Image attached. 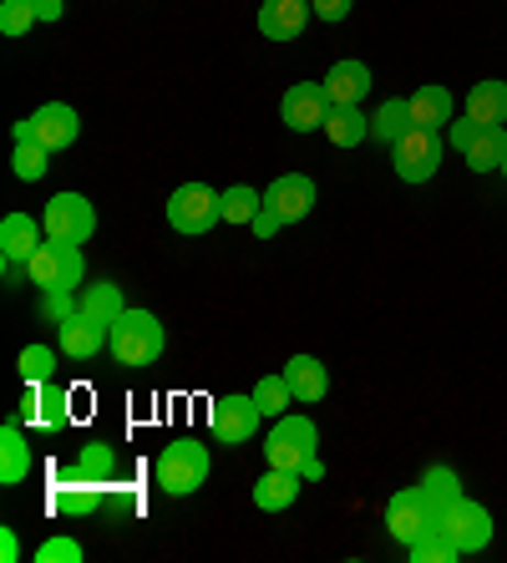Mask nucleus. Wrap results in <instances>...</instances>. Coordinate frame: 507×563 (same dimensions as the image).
<instances>
[{
  "label": "nucleus",
  "mask_w": 507,
  "mask_h": 563,
  "mask_svg": "<svg viewBox=\"0 0 507 563\" xmlns=\"http://www.w3.org/2000/svg\"><path fill=\"white\" fill-rule=\"evenodd\" d=\"M315 446H320L315 421L285 411V417H274L269 437H264V462H269V467H285V472H299L305 483H320V477H326V462L315 457Z\"/></svg>",
  "instance_id": "f257e3e1"
},
{
  "label": "nucleus",
  "mask_w": 507,
  "mask_h": 563,
  "mask_svg": "<svg viewBox=\"0 0 507 563\" xmlns=\"http://www.w3.org/2000/svg\"><path fill=\"white\" fill-rule=\"evenodd\" d=\"M209 446L198 442V437H173L163 452H157V487L168 493V498H188L198 487L209 483Z\"/></svg>",
  "instance_id": "f03ea898"
},
{
  "label": "nucleus",
  "mask_w": 507,
  "mask_h": 563,
  "mask_svg": "<svg viewBox=\"0 0 507 563\" xmlns=\"http://www.w3.org/2000/svg\"><path fill=\"white\" fill-rule=\"evenodd\" d=\"M107 345H112L118 366H153L157 355H163V345H168V335H163V320L153 310H122Z\"/></svg>",
  "instance_id": "7ed1b4c3"
},
{
  "label": "nucleus",
  "mask_w": 507,
  "mask_h": 563,
  "mask_svg": "<svg viewBox=\"0 0 507 563\" xmlns=\"http://www.w3.org/2000/svg\"><path fill=\"white\" fill-rule=\"evenodd\" d=\"M26 275L41 295H56V289H77L87 275V260H81V244L71 239H46L36 254L26 260Z\"/></svg>",
  "instance_id": "20e7f679"
},
{
  "label": "nucleus",
  "mask_w": 507,
  "mask_h": 563,
  "mask_svg": "<svg viewBox=\"0 0 507 563\" xmlns=\"http://www.w3.org/2000/svg\"><path fill=\"white\" fill-rule=\"evenodd\" d=\"M442 523V503L431 498L427 487H401L396 498L386 503V533L396 538V543H417V538H427L431 528Z\"/></svg>",
  "instance_id": "39448f33"
},
{
  "label": "nucleus",
  "mask_w": 507,
  "mask_h": 563,
  "mask_svg": "<svg viewBox=\"0 0 507 563\" xmlns=\"http://www.w3.org/2000/svg\"><path fill=\"white\" fill-rule=\"evenodd\" d=\"M168 223L178 229V234H188V239H198V234H209L213 223H223V194H213L209 184H183V188H173V198H168Z\"/></svg>",
  "instance_id": "423d86ee"
},
{
  "label": "nucleus",
  "mask_w": 507,
  "mask_h": 563,
  "mask_svg": "<svg viewBox=\"0 0 507 563\" xmlns=\"http://www.w3.org/2000/svg\"><path fill=\"white\" fill-rule=\"evenodd\" d=\"M11 137L15 143H41L46 153H62V147H71L81 137V118L66 102H46V107H36L26 122H15Z\"/></svg>",
  "instance_id": "0eeeda50"
},
{
  "label": "nucleus",
  "mask_w": 507,
  "mask_h": 563,
  "mask_svg": "<svg viewBox=\"0 0 507 563\" xmlns=\"http://www.w3.org/2000/svg\"><path fill=\"white\" fill-rule=\"evenodd\" d=\"M442 157H447V143L437 137V132H431V128H411L401 143L390 147V168H396V178H401V184H427V178H437Z\"/></svg>",
  "instance_id": "6e6552de"
},
{
  "label": "nucleus",
  "mask_w": 507,
  "mask_h": 563,
  "mask_svg": "<svg viewBox=\"0 0 507 563\" xmlns=\"http://www.w3.org/2000/svg\"><path fill=\"white\" fill-rule=\"evenodd\" d=\"M260 421H264V411H260V401H254V391H249V396L229 391V396H219V401L209 407V427H213V437H219L223 446L254 442Z\"/></svg>",
  "instance_id": "1a4fd4ad"
},
{
  "label": "nucleus",
  "mask_w": 507,
  "mask_h": 563,
  "mask_svg": "<svg viewBox=\"0 0 507 563\" xmlns=\"http://www.w3.org/2000/svg\"><path fill=\"white\" fill-rule=\"evenodd\" d=\"M442 533L452 538L462 553H482L487 543H493V512L462 493V498H452L442 508Z\"/></svg>",
  "instance_id": "9d476101"
},
{
  "label": "nucleus",
  "mask_w": 507,
  "mask_h": 563,
  "mask_svg": "<svg viewBox=\"0 0 507 563\" xmlns=\"http://www.w3.org/2000/svg\"><path fill=\"white\" fill-rule=\"evenodd\" d=\"M46 223V239H71V244H87L97 234V209H91L81 194H56L41 213Z\"/></svg>",
  "instance_id": "9b49d317"
},
{
  "label": "nucleus",
  "mask_w": 507,
  "mask_h": 563,
  "mask_svg": "<svg viewBox=\"0 0 507 563\" xmlns=\"http://www.w3.org/2000/svg\"><path fill=\"white\" fill-rule=\"evenodd\" d=\"M330 97H326V87L320 81H299V87H289L285 92V102H279V118H285V128L289 132H326V122H330Z\"/></svg>",
  "instance_id": "f8f14e48"
},
{
  "label": "nucleus",
  "mask_w": 507,
  "mask_h": 563,
  "mask_svg": "<svg viewBox=\"0 0 507 563\" xmlns=\"http://www.w3.org/2000/svg\"><path fill=\"white\" fill-rule=\"evenodd\" d=\"M264 203H269V209L279 213L285 223L310 219V209H315V178H305V173H279V178L264 188Z\"/></svg>",
  "instance_id": "ddd939ff"
},
{
  "label": "nucleus",
  "mask_w": 507,
  "mask_h": 563,
  "mask_svg": "<svg viewBox=\"0 0 507 563\" xmlns=\"http://www.w3.org/2000/svg\"><path fill=\"white\" fill-rule=\"evenodd\" d=\"M107 335H112V330H107L102 320H91L87 310H77L56 325V351L71 355V361H91V355H102Z\"/></svg>",
  "instance_id": "4468645a"
},
{
  "label": "nucleus",
  "mask_w": 507,
  "mask_h": 563,
  "mask_svg": "<svg viewBox=\"0 0 507 563\" xmlns=\"http://www.w3.org/2000/svg\"><path fill=\"white\" fill-rule=\"evenodd\" d=\"M46 244V223L31 213H5L0 219V260L5 264H26L31 254Z\"/></svg>",
  "instance_id": "2eb2a0df"
},
{
  "label": "nucleus",
  "mask_w": 507,
  "mask_h": 563,
  "mask_svg": "<svg viewBox=\"0 0 507 563\" xmlns=\"http://www.w3.org/2000/svg\"><path fill=\"white\" fill-rule=\"evenodd\" d=\"M320 87H326L330 107H361V102H365V92H371V66L355 62V56H345V62L330 66Z\"/></svg>",
  "instance_id": "dca6fc26"
},
{
  "label": "nucleus",
  "mask_w": 507,
  "mask_h": 563,
  "mask_svg": "<svg viewBox=\"0 0 507 563\" xmlns=\"http://www.w3.org/2000/svg\"><path fill=\"white\" fill-rule=\"evenodd\" d=\"M285 380H289V391H295L299 407H320V401H326V391H330L326 361H315V355H305V351L285 361Z\"/></svg>",
  "instance_id": "f3484780"
},
{
  "label": "nucleus",
  "mask_w": 507,
  "mask_h": 563,
  "mask_svg": "<svg viewBox=\"0 0 507 563\" xmlns=\"http://www.w3.org/2000/svg\"><path fill=\"white\" fill-rule=\"evenodd\" d=\"M305 26H310V0H264L260 5L264 41H295Z\"/></svg>",
  "instance_id": "a211bd4d"
},
{
  "label": "nucleus",
  "mask_w": 507,
  "mask_h": 563,
  "mask_svg": "<svg viewBox=\"0 0 507 563\" xmlns=\"http://www.w3.org/2000/svg\"><path fill=\"white\" fill-rule=\"evenodd\" d=\"M102 483H87V477H77V472H66L62 483H56L52 493V508L62 512V518H87V512L102 508Z\"/></svg>",
  "instance_id": "6ab92c4d"
},
{
  "label": "nucleus",
  "mask_w": 507,
  "mask_h": 563,
  "mask_svg": "<svg viewBox=\"0 0 507 563\" xmlns=\"http://www.w3.org/2000/svg\"><path fill=\"white\" fill-rule=\"evenodd\" d=\"M452 118H456V97L447 92L442 81H427V87H417L411 92V122L417 128H452Z\"/></svg>",
  "instance_id": "aec40b11"
},
{
  "label": "nucleus",
  "mask_w": 507,
  "mask_h": 563,
  "mask_svg": "<svg viewBox=\"0 0 507 563\" xmlns=\"http://www.w3.org/2000/svg\"><path fill=\"white\" fill-rule=\"evenodd\" d=\"M31 477V442L26 432H21V421H5L0 427V483L15 487V483H26Z\"/></svg>",
  "instance_id": "412c9836"
},
{
  "label": "nucleus",
  "mask_w": 507,
  "mask_h": 563,
  "mask_svg": "<svg viewBox=\"0 0 507 563\" xmlns=\"http://www.w3.org/2000/svg\"><path fill=\"white\" fill-rule=\"evenodd\" d=\"M299 487H305V477H299V472L269 467L260 483H254V508H260V512H285V508H295Z\"/></svg>",
  "instance_id": "4be33fe9"
},
{
  "label": "nucleus",
  "mask_w": 507,
  "mask_h": 563,
  "mask_svg": "<svg viewBox=\"0 0 507 563\" xmlns=\"http://www.w3.org/2000/svg\"><path fill=\"white\" fill-rule=\"evenodd\" d=\"M503 157H507V132H503V122H482L477 137L467 143V168H472V173H503Z\"/></svg>",
  "instance_id": "5701e85b"
},
{
  "label": "nucleus",
  "mask_w": 507,
  "mask_h": 563,
  "mask_svg": "<svg viewBox=\"0 0 507 563\" xmlns=\"http://www.w3.org/2000/svg\"><path fill=\"white\" fill-rule=\"evenodd\" d=\"M411 128H417L411 122V97H390V102L376 107V118H371V137H381L386 147H396Z\"/></svg>",
  "instance_id": "b1692460"
},
{
  "label": "nucleus",
  "mask_w": 507,
  "mask_h": 563,
  "mask_svg": "<svg viewBox=\"0 0 507 563\" xmlns=\"http://www.w3.org/2000/svg\"><path fill=\"white\" fill-rule=\"evenodd\" d=\"M467 118H477V122H507V81H472Z\"/></svg>",
  "instance_id": "393cba45"
},
{
  "label": "nucleus",
  "mask_w": 507,
  "mask_h": 563,
  "mask_svg": "<svg viewBox=\"0 0 507 563\" xmlns=\"http://www.w3.org/2000/svg\"><path fill=\"white\" fill-rule=\"evenodd\" d=\"M326 137L335 147H361L365 137H371V118H365L361 107H335L326 122Z\"/></svg>",
  "instance_id": "a878e982"
},
{
  "label": "nucleus",
  "mask_w": 507,
  "mask_h": 563,
  "mask_svg": "<svg viewBox=\"0 0 507 563\" xmlns=\"http://www.w3.org/2000/svg\"><path fill=\"white\" fill-rule=\"evenodd\" d=\"M71 472L77 477H87V483H112V472H118V446L112 442H87L81 446V457L71 462Z\"/></svg>",
  "instance_id": "bb28decb"
},
{
  "label": "nucleus",
  "mask_w": 507,
  "mask_h": 563,
  "mask_svg": "<svg viewBox=\"0 0 507 563\" xmlns=\"http://www.w3.org/2000/svg\"><path fill=\"white\" fill-rule=\"evenodd\" d=\"M81 310L112 330L122 320V310H128V300H122V285H112V279H107V285H91L87 295H81Z\"/></svg>",
  "instance_id": "cd10ccee"
},
{
  "label": "nucleus",
  "mask_w": 507,
  "mask_h": 563,
  "mask_svg": "<svg viewBox=\"0 0 507 563\" xmlns=\"http://www.w3.org/2000/svg\"><path fill=\"white\" fill-rule=\"evenodd\" d=\"M66 417H71V407H66V391L56 386V380H36V427H46V432H62Z\"/></svg>",
  "instance_id": "c85d7f7f"
},
{
  "label": "nucleus",
  "mask_w": 507,
  "mask_h": 563,
  "mask_svg": "<svg viewBox=\"0 0 507 563\" xmlns=\"http://www.w3.org/2000/svg\"><path fill=\"white\" fill-rule=\"evenodd\" d=\"M406 559H411V563H456V559H462V549H456L452 538L442 533V523H437L427 538H417V543L406 549Z\"/></svg>",
  "instance_id": "c756f323"
},
{
  "label": "nucleus",
  "mask_w": 507,
  "mask_h": 563,
  "mask_svg": "<svg viewBox=\"0 0 507 563\" xmlns=\"http://www.w3.org/2000/svg\"><path fill=\"white\" fill-rule=\"evenodd\" d=\"M264 209V194H254L249 184L223 188V223H254Z\"/></svg>",
  "instance_id": "7c9ffc66"
},
{
  "label": "nucleus",
  "mask_w": 507,
  "mask_h": 563,
  "mask_svg": "<svg viewBox=\"0 0 507 563\" xmlns=\"http://www.w3.org/2000/svg\"><path fill=\"white\" fill-rule=\"evenodd\" d=\"M11 168H15V178H21V184H41V178H46V168H52V153H46L41 143H15Z\"/></svg>",
  "instance_id": "2f4dec72"
},
{
  "label": "nucleus",
  "mask_w": 507,
  "mask_h": 563,
  "mask_svg": "<svg viewBox=\"0 0 507 563\" xmlns=\"http://www.w3.org/2000/svg\"><path fill=\"white\" fill-rule=\"evenodd\" d=\"M254 401H260V411H264V417H285V411H289V401H295V391H289L285 371H279V376H264L260 386H254Z\"/></svg>",
  "instance_id": "473e14b6"
},
{
  "label": "nucleus",
  "mask_w": 507,
  "mask_h": 563,
  "mask_svg": "<svg viewBox=\"0 0 507 563\" xmlns=\"http://www.w3.org/2000/svg\"><path fill=\"white\" fill-rule=\"evenodd\" d=\"M31 26H41L31 0H0V36H26Z\"/></svg>",
  "instance_id": "72a5a7b5"
},
{
  "label": "nucleus",
  "mask_w": 507,
  "mask_h": 563,
  "mask_svg": "<svg viewBox=\"0 0 507 563\" xmlns=\"http://www.w3.org/2000/svg\"><path fill=\"white\" fill-rule=\"evenodd\" d=\"M15 371H21V380H52L56 376V351L52 345H26V351L15 355Z\"/></svg>",
  "instance_id": "f704fd0d"
},
{
  "label": "nucleus",
  "mask_w": 507,
  "mask_h": 563,
  "mask_svg": "<svg viewBox=\"0 0 507 563\" xmlns=\"http://www.w3.org/2000/svg\"><path fill=\"white\" fill-rule=\"evenodd\" d=\"M421 487H427V493H431V498H437V503H442V508H447V503H452V498H462V477H456L452 467H427V477H421Z\"/></svg>",
  "instance_id": "c9c22d12"
},
{
  "label": "nucleus",
  "mask_w": 507,
  "mask_h": 563,
  "mask_svg": "<svg viewBox=\"0 0 507 563\" xmlns=\"http://www.w3.org/2000/svg\"><path fill=\"white\" fill-rule=\"evenodd\" d=\"M81 559V543L77 538H46L36 549V563H77Z\"/></svg>",
  "instance_id": "e433bc0d"
},
{
  "label": "nucleus",
  "mask_w": 507,
  "mask_h": 563,
  "mask_svg": "<svg viewBox=\"0 0 507 563\" xmlns=\"http://www.w3.org/2000/svg\"><path fill=\"white\" fill-rule=\"evenodd\" d=\"M351 11H355V0H310V15H315V21H330V26H335V21H345Z\"/></svg>",
  "instance_id": "4c0bfd02"
},
{
  "label": "nucleus",
  "mask_w": 507,
  "mask_h": 563,
  "mask_svg": "<svg viewBox=\"0 0 507 563\" xmlns=\"http://www.w3.org/2000/svg\"><path fill=\"white\" fill-rule=\"evenodd\" d=\"M81 305H71V289H56V295H46V314H52L56 325H62L66 314H77Z\"/></svg>",
  "instance_id": "58836bf2"
},
{
  "label": "nucleus",
  "mask_w": 507,
  "mask_h": 563,
  "mask_svg": "<svg viewBox=\"0 0 507 563\" xmlns=\"http://www.w3.org/2000/svg\"><path fill=\"white\" fill-rule=\"evenodd\" d=\"M249 229H254V234H260V239H274V234H279V229H285V219H279V213H274L269 203H264V209H260V219L249 223Z\"/></svg>",
  "instance_id": "ea45409f"
},
{
  "label": "nucleus",
  "mask_w": 507,
  "mask_h": 563,
  "mask_svg": "<svg viewBox=\"0 0 507 563\" xmlns=\"http://www.w3.org/2000/svg\"><path fill=\"white\" fill-rule=\"evenodd\" d=\"M477 128H482L477 118H452V147H462V153H467V143L477 137Z\"/></svg>",
  "instance_id": "a19ab883"
},
{
  "label": "nucleus",
  "mask_w": 507,
  "mask_h": 563,
  "mask_svg": "<svg viewBox=\"0 0 507 563\" xmlns=\"http://www.w3.org/2000/svg\"><path fill=\"white\" fill-rule=\"evenodd\" d=\"M21 559V538H15V528H0V563H15Z\"/></svg>",
  "instance_id": "79ce46f5"
},
{
  "label": "nucleus",
  "mask_w": 507,
  "mask_h": 563,
  "mask_svg": "<svg viewBox=\"0 0 507 563\" xmlns=\"http://www.w3.org/2000/svg\"><path fill=\"white\" fill-rule=\"evenodd\" d=\"M31 5H36V15H41V21H46V26H52V21H62V15H66V0H31Z\"/></svg>",
  "instance_id": "37998d69"
},
{
  "label": "nucleus",
  "mask_w": 507,
  "mask_h": 563,
  "mask_svg": "<svg viewBox=\"0 0 507 563\" xmlns=\"http://www.w3.org/2000/svg\"><path fill=\"white\" fill-rule=\"evenodd\" d=\"M503 178H507V157H503Z\"/></svg>",
  "instance_id": "c03bdc74"
}]
</instances>
